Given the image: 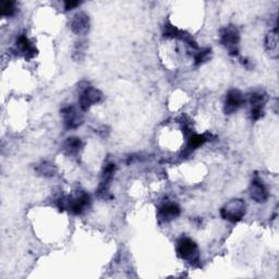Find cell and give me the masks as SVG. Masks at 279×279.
I'll return each instance as SVG.
<instances>
[{
  "mask_svg": "<svg viewBox=\"0 0 279 279\" xmlns=\"http://www.w3.org/2000/svg\"><path fill=\"white\" fill-rule=\"evenodd\" d=\"M246 205L242 200H232L225 204L220 210V215L224 219H227L231 223H238L246 215Z\"/></svg>",
  "mask_w": 279,
  "mask_h": 279,
  "instance_id": "obj_1",
  "label": "cell"
},
{
  "mask_svg": "<svg viewBox=\"0 0 279 279\" xmlns=\"http://www.w3.org/2000/svg\"><path fill=\"white\" fill-rule=\"evenodd\" d=\"M177 252L179 258L189 261V262H197L198 261V249L197 243L189 238L180 239L177 246Z\"/></svg>",
  "mask_w": 279,
  "mask_h": 279,
  "instance_id": "obj_2",
  "label": "cell"
},
{
  "mask_svg": "<svg viewBox=\"0 0 279 279\" xmlns=\"http://www.w3.org/2000/svg\"><path fill=\"white\" fill-rule=\"evenodd\" d=\"M240 41V35L238 30L234 26H227L221 30L220 32V42L229 50L230 55H238V44Z\"/></svg>",
  "mask_w": 279,
  "mask_h": 279,
  "instance_id": "obj_3",
  "label": "cell"
},
{
  "mask_svg": "<svg viewBox=\"0 0 279 279\" xmlns=\"http://www.w3.org/2000/svg\"><path fill=\"white\" fill-rule=\"evenodd\" d=\"M103 99V94L94 87H86L80 96V107L83 112H87L92 105L99 103Z\"/></svg>",
  "mask_w": 279,
  "mask_h": 279,
  "instance_id": "obj_4",
  "label": "cell"
},
{
  "mask_svg": "<svg viewBox=\"0 0 279 279\" xmlns=\"http://www.w3.org/2000/svg\"><path fill=\"white\" fill-rule=\"evenodd\" d=\"M61 116L64 118L65 127L69 130L77 129L83 122V116L78 112L74 106H68V107L63 108Z\"/></svg>",
  "mask_w": 279,
  "mask_h": 279,
  "instance_id": "obj_5",
  "label": "cell"
},
{
  "mask_svg": "<svg viewBox=\"0 0 279 279\" xmlns=\"http://www.w3.org/2000/svg\"><path fill=\"white\" fill-rule=\"evenodd\" d=\"M245 103L246 98L240 91L239 90L229 91L225 101V113L227 115H232Z\"/></svg>",
  "mask_w": 279,
  "mask_h": 279,
  "instance_id": "obj_6",
  "label": "cell"
},
{
  "mask_svg": "<svg viewBox=\"0 0 279 279\" xmlns=\"http://www.w3.org/2000/svg\"><path fill=\"white\" fill-rule=\"evenodd\" d=\"M71 30L78 35H84L88 32V30H90V19H88L85 13L79 12L73 16L72 21H71Z\"/></svg>",
  "mask_w": 279,
  "mask_h": 279,
  "instance_id": "obj_7",
  "label": "cell"
},
{
  "mask_svg": "<svg viewBox=\"0 0 279 279\" xmlns=\"http://www.w3.org/2000/svg\"><path fill=\"white\" fill-rule=\"evenodd\" d=\"M250 194H251V197L258 203L266 202L269 196L266 187H265L264 183L262 182V180H261L260 178H255L253 181H252Z\"/></svg>",
  "mask_w": 279,
  "mask_h": 279,
  "instance_id": "obj_8",
  "label": "cell"
},
{
  "mask_svg": "<svg viewBox=\"0 0 279 279\" xmlns=\"http://www.w3.org/2000/svg\"><path fill=\"white\" fill-rule=\"evenodd\" d=\"M181 210L176 203H166L158 211V215L164 221H170L180 215Z\"/></svg>",
  "mask_w": 279,
  "mask_h": 279,
  "instance_id": "obj_9",
  "label": "cell"
},
{
  "mask_svg": "<svg viewBox=\"0 0 279 279\" xmlns=\"http://www.w3.org/2000/svg\"><path fill=\"white\" fill-rule=\"evenodd\" d=\"M16 46L19 48V50L21 54H23L26 58H33L36 54V49L32 45V43L29 41V38L25 36V35H21V36L17 38L16 41Z\"/></svg>",
  "mask_w": 279,
  "mask_h": 279,
  "instance_id": "obj_10",
  "label": "cell"
},
{
  "mask_svg": "<svg viewBox=\"0 0 279 279\" xmlns=\"http://www.w3.org/2000/svg\"><path fill=\"white\" fill-rule=\"evenodd\" d=\"M82 148V141L79 138H69L64 142L63 149L68 155L77 154Z\"/></svg>",
  "mask_w": 279,
  "mask_h": 279,
  "instance_id": "obj_11",
  "label": "cell"
},
{
  "mask_svg": "<svg viewBox=\"0 0 279 279\" xmlns=\"http://www.w3.org/2000/svg\"><path fill=\"white\" fill-rule=\"evenodd\" d=\"M249 101L252 107H263L266 103V94L263 91L252 92L249 95Z\"/></svg>",
  "mask_w": 279,
  "mask_h": 279,
  "instance_id": "obj_12",
  "label": "cell"
},
{
  "mask_svg": "<svg viewBox=\"0 0 279 279\" xmlns=\"http://www.w3.org/2000/svg\"><path fill=\"white\" fill-rule=\"evenodd\" d=\"M207 141L206 135H201V134H194L189 140V148L196 149L197 148H200L201 145H203Z\"/></svg>",
  "mask_w": 279,
  "mask_h": 279,
  "instance_id": "obj_13",
  "label": "cell"
},
{
  "mask_svg": "<svg viewBox=\"0 0 279 279\" xmlns=\"http://www.w3.org/2000/svg\"><path fill=\"white\" fill-rule=\"evenodd\" d=\"M0 11L2 16H11L16 13V2L15 1H3L0 6Z\"/></svg>",
  "mask_w": 279,
  "mask_h": 279,
  "instance_id": "obj_14",
  "label": "cell"
},
{
  "mask_svg": "<svg viewBox=\"0 0 279 279\" xmlns=\"http://www.w3.org/2000/svg\"><path fill=\"white\" fill-rule=\"evenodd\" d=\"M277 44H278V37H277V26L273 32L269 33L266 37V46L269 50H277Z\"/></svg>",
  "mask_w": 279,
  "mask_h": 279,
  "instance_id": "obj_15",
  "label": "cell"
},
{
  "mask_svg": "<svg viewBox=\"0 0 279 279\" xmlns=\"http://www.w3.org/2000/svg\"><path fill=\"white\" fill-rule=\"evenodd\" d=\"M37 171H38L39 175L51 177V176H54V174L56 172V169H55L54 165H51V164L44 163V164H42L41 166H38Z\"/></svg>",
  "mask_w": 279,
  "mask_h": 279,
  "instance_id": "obj_16",
  "label": "cell"
},
{
  "mask_svg": "<svg viewBox=\"0 0 279 279\" xmlns=\"http://www.w3.org/2000/svg\"><path fill=\"white\" fill-rule=\"evenodd\" d=\"M210 54H211V49H204V50H198L196 56H194V61H196V65L197 66H200L201 64L204 63V61H206L207 59H209V57H210Z\"/></svg>",
  "mask_w": 279,
  "mask_h": 279,
  "instance_id": "obj_17",
  "label": "cell"
},
{
  "mask_svg": "<svg viewBox=\"0 0 279 279\" xmlns=\"http://www.w3.org/2000/svg\"><path fill=\"white\" fill-rule=\"evenodd\" d=\"M264 116L263 107H252L251 110V118L252 120H259Z\"/></svg>",
  "mask_w": 279,
  "mask_h": 279,
  "instance_id": "obj_18",
  "label": "cell"
},
{
  "mask_svg": "<svg viewBox=\"0 0 279 279\" xmlns=\"http://www.w3.org/2000/svg\"><path fill=\"white\" fill-rule=\"evenodd\" d=\"M79 4H80L79 1H66L65 8H66V10H71V9L78 7Z\"/></svg>",
  "mask_w": 279,
  "mask_h": 279,
  "instance_id": "obj_19",
  "label": "cell"
}]
</instances>
